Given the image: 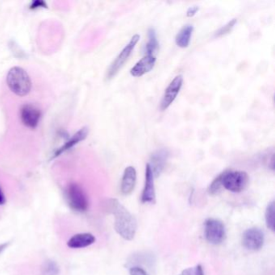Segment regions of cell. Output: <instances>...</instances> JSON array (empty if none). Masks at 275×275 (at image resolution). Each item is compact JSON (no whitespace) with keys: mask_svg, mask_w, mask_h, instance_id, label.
<instances>
[{"mask_svg":"<svg viewBox=\"0 0 275 275\" xmlns=\"http://www.w3.org/2000/svg\"><path fill=\"white\" fill-rule=\"evenodd\" d=\"M110 210L115 216L117 233L126 241L134 240L138 229V222L134 215L117 199L111 200Z\"/></svg>","mask_w":275,"mask_h":275,"instance_id":"cell-1","label":"cell"},{"mask_svg":"<svg viewBox=\"0 0 275 275\" xmlns=\"http://www.w3.org/2000/svg\"><path fill=\"white\" fill-rule=\"evenodd\" d=\"M6 84L13 93L20 97L28 95L32 89L29 75L19 66L10 69L6 75Z\"/></svg>","mask_w":275,"mask_h":275,"instance_id":"cell-2","label":"cell"},{"mask_svg":"<svg viewBox=\"0 0 275 275\" xmlns=\"http://www.w3.org/2000/svg\"><path fill=\"white\" fill-rule=\"evenodd\" d=\"M250 177L245 171L225 170L223 172L222 185L231 192L239 193L247 187Z\"/></svg>","mask_w":275,"mask_h":275,"instance_id":"cell-3","label":"cell"},{"mask_svg":"<svg viewBox=\"0 0 275 275\" xmlns=\"http://www.w3.org/2000/svg\"><path fill=\"white\" fill-rule=\"evenodd\" d=\"M140 35H138V34L134 35L130 42L128 43V45H125L121 53H119L117 58L113 61V63L111 64V66L108 68V72H107V79L110 80L118 74L119 71L121 70V68L123 67L124 65L130 58L133 51L135 49L136 45L140 40Z\"/></svg>","mask_w":275,"mask_h":275,"instance_id":"cell-4","label":"cell"},{"mask_svg":"<svg viewBox=\"0 0 275 275\" xmlns=\"http://www.w3.org/2000/svg\"><path fill=\"white\" fill-rule=\"evenodd\" d=\"M66 199L70 208L79 212L88 209L89 202L83 188L77 183H71L66 189Z\"/></svg>","mask_w":275,"mask_h":275,"instance_id":"cell-5","label":"cell"},{"mask_svg":"<svg viewBox=\"0 0 275 275\" xmlns=\"http://www.w3.org/2000/svg\"><path fill=\"white\" fill-rule=\"evenodd\" d=\"M204 236L210 244L216 246L222 244L227 237L224 223L217 219H208L204 224Z\"/></svg>","mask_w":275,"mask_h":275,"instance_id":"cell-6","label":"cell"},{"mask_svg":"<svg viewBox=\"0 0 275 275\" xmlns=\"http://www.w3.org/2000/svg\"><path fill=\"white\" fill-rule=\"evenodd\" d=\"M264 233L258 228H251L245 231L242 236V244L246 250L258 251L264 246Z\"/></svg>","mask_w":275,"mask_h":275,"instance_id":"cell-7","label":"cell"},{"mask_svg":"<svg viewBox=\"0 0 275 275\" xmlns=\"http://www.w3.org/2000/svg\"><path fill=\"white\" fill-rule=\"evenodd\" d=\"M183 83V77L182 74H178L169 83L167 88L165 89V93L163 95L162 100L161 101L160 108L161 111H165L169 108L173 102L175 100L176 97L179 93Z\"/></svg>","mask_w":275,"mask_h":275,"instance_id":"cell-8","label":"cell"},{"mask_svg":"<svg viewBox=\"0 0 275 275\" xmlns=\"http://www.w3.org/2000/svg\"><path fill=\"white\" fill-rule=\"evenodd\" d=\"M20 120L23 125L29 129H36L40 122L41 113L36 107L32 104H24L19 111Z\"/></svg>","mask_w":275,"mask_h":275,"instance_id":"cell-9","label":"cell"},{"mask_svg":"<svg viewBox=\"0 0 275 275\" xmlns=\"http://www.w3.org/2000/svg\"><path fill=\"white\" fill-rule=\"evenodd\" d=\"M154 178L152 169L148 163L145 167V182H144V190L141 195L142 203H151V204H154L156 203Z\"/></svg>","mask_w":275,"mask_h":275,"instance_id":"cell-10","label":"cell"},{"mask_svg":"<svg viewBox=\"0 0 275 275\" xmlns=\"http://www.w3.org/2000/svg\"><path fill=\"white\" fill-rule=\"evenodd\" d=\"M168 157H169V152L164 148L155 151L152 153L151 156L150 162L148 163V165L152 169L154 178H157L161 174L165 167V163L167 161Z\"/></svg>","mask_w":275,"mask_h":275,"instance_id":"cell-11","label":"cell"},{"mask_svg":"<svg viewBox=\"0 0 275 275\" xmlns=\"http://www.w3.org/2000/svg\"><path fill=\"white\" fill-rule=\"evenodd\" d=\"M157 58L156 56L145 55L138 61L134 67L130 70L132 76L141 77L147 73L150 72L154 67Z\"/></svg>","mask_w":275,"mask_h":275,"instance_id":"cell-12","label":"cell"},{"mask_svg":"<svg viewBox=\"0 0 275 275\" xmlns=\"http://www.w3.org/2000/svg\"><path fill=\"white\" fill-rule=\"evenodd\" d=\"M88 134H89L88 128H82L81 130H79V131L75 133V134H74V135L63 144V145L61 146L59 148H57V151L54 152V154H53L52 158H55V157H58L60 155L62 154L63 152L70 150V148H74V146L76 145V144L84 140L85 139L87 138Z\"/></svg>","mask_w":275,"mask_h":275,"instance_id":"cell-13","label":"cell"},{"mask_svg":"<svg viewBox=\"0 0 275 275\" xmlns=\"http://www.w3.org/2000/svg\"><path fill=\"white\" fill-rule=\"evenodd\" d=\"M96 241V237L91 233H77L75 235L70 237L66 245L70 249L78 250V249L89 247L91 245H93Z\"/></svg>","mask_w":275,"mask_h":275,"instance_id":"cell-14","label":"cell"},{"mask_svg":"<svg viewBox=\"0 0 275 275\" xmlns=\"http://www.w3.org/2000/svg\"><path fill=\"white\" fill-rule=\"evenodd\" d=\"M137 182V170L134 166H128L124 171L121 182V192L129 195L134 191Z\"/></svg>","mask_w":275,"mask_h":275,"instance_id":"cell-15","label":"cell"},{"mask_svg":"<svg viewBox=\"0 0 275 275\" xmlns=\"http://www.w3.org/2000/svg\"><path fill=\"white\" fill-rule=\"evenodd\" d=\"M193 31H194V27L191 24H186V25L183 26L182 29L180 30L176 36V45L182 49L187 48L191 42Z\"/></svg>","mask_w":275,"mask_h":275,"instance_id":"cell-16","label":"cell"},{"mask_svg":"<svg viewBox=\"0 0 275 275\" xmlns=\"http://www.w3.org/2000/svg\"><path fill=\"white\" fill-rule=\"evenodd\" d=\"M148 42L146 44L144 54L145 55H157L159 49V42L157 37V32L154 28L148 30Z\"/></svg>","mask_w":275,"mask_h":275,"instance_id":"cell-17","label":"cell"},{"mask_svg":"<svg viewBox=\"0 0 275 275\" xmlns=\"http://www.w3.org/2000/svg\"><path fill=\"white\" fill-rule=\"evenodd\" d=\"M265 218H266V223L268 229L271 231H275V201L271 202L267 206L265 214Z\"/></svg>","mask_w":275,"mask_h":275,"instance_id":"cell-18","label":"cell"},{"mask_svg":"<svg viewBox=\"0 0 275 275\" xmlns=\"http://www.w3.org/2000/svg\"><path fill=\"white\" fill-rule=\"evenodd\" d=\"M223 172L220 175L217 176L215 179L212 181V183L208 186V191L210 195H216L220 192V190L223 187L222 185Z\"/></svg>","mask_w":275,"mask_h":275,"instance_id":"cell-19","label":"cell"},{"mask_svg":"<svg viewBox=\"0 0 275 275\" xmlns=\"http://www.w3.org/2000/svg\"><path fill=\"white\" fill-rule=\"evenodd\" d=\"M237 23V19H232L229 23H227L225 25L222 26L220 29L217 30L216 33H215V36H216V37H221V36H225L227 34L230 33V32L233 31L234 27H235Z\"/></svg>","mask_w":275,"mask_h":275,"instance_id":"cell-20","label":"cell"},{"mask_svg":"<svg viewBox=\"0 0 275 275\" xmlns=\"http://www.w3.org/2000/svg\"><path fill=\"white\" fill-rule=\"evenodd\" d=\"M58 273H59V267L52 261L45 263L44 267H42L43 275H57Z\"/></svg>","mask_w":275,"mask_h":275,"instance_id":"cell-21","label":"cell"},{"mask_svg":"<svg viewBox=\"0 0 275 275\" xmlns=\"http://www.w3.org/2000/svg\"><path fill=\"white\" fill-rule=\"evenodd\" d=\"M130 275H149L140 267H133L130 269Z\"/></svg>","mask_w":275,"mask_h":275,"instance_id":"cell-22","label":"cell"},{"mask_svg":"<svg viewBox=\"0 0 275 275\" xmlns=\"http://www.w3.org/2000/svg\"><path fill=\"white\" fill-rule=\"evenodd\" d=\"M45 7H47L46 3L44 1H39V0L32 2L29 6V8L32 9V10L38 8H45Z\"/></svg>","mask_w":275,"mask_h":275,"instance_id":"cell-23","label":"cell"},{"mask_svg":"<svg viewBox=\"0 0 275 275\" xmlns=\"http://www.w3.org/2000/svg\"><path fill=\"white\" fill-rule=\"evenodd\" d=\"M199 6H190L187 11H186V16L187 17H193L194 15L196 14L198 11H199Z\"/></svg>","mask_w":275,"mask_h":275,"instance_id":"cell-24","label":"cell"},{"mask_svg":"<svg viewBox=\"0 0 275 275\" xmlns=\"http://www.w3.org/2000/svg\"><path fill=\"white\" fill-rule=\"evenodd\" d=\"M194 275H204V272H203L201 265H197L196 267H195Z\"/></svg>","mask_w":275,"mask_h":275,"instance_id":"cell-25","label":"cell"},{"mask_svg":"<svg viewBox=\"0 0 275 275\" xmlns=\"http://www.w3.org/2000/svg\"><path fill=\"white\" fill-rule=\"evenodd\" d=\"M6 202V196H5L4 193H3L1 186H0V206L4 205Z\"/></svg>","mask_w":275,"mask_h":275,"instance_id":"cell-26","label":"cell"},{"mask_svg":"<svg viewBox=\"0 0 275 275\" xmlns=\"http://www.w3.org/2000/svg\"><path fill=\"white\" fill-rule=\"evenodd\" d=\"M195 273V268H188L184 270L179 275H194Z\"/></svg>","mask_w":275,"mask_h":275,"instance_id":"cell-27","label":"cell"},{"mask_svg":"<svg viewBox=\"0 0 275 275\" xmlns=\"http://www.w3.org/2000/svg\"><path fill=\"white\" fill-rule=\"evenodd\" d=\"M8 246V244L5 243V244H2V245H0V254H2V251L3 250H5V249H6V246Z\"/></svg>","mask_w":275,"mask_h":275,"instance_id":"cell-28","label":"cell"}]
</instances>
